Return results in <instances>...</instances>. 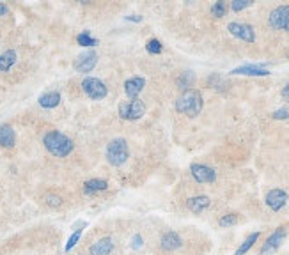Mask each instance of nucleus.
<instances>
[{
	"label": "nucleus",
	"instance_id": "obj_1",
	"mask_svg": "<svg viewBox=\"0 0 289 255\" xmlns=\"http://www.w3.org/2000/svg\"><path fill=\"white\" fill-rule=\"evenodd\" d=\"M43 144H44V147H46L48 153L54 154V156H57V158H66L68 154L73 153V149H75L73 140L61 131H48L43 138Z\"/></svg>",
	"mask_w": 289,
	"mask_h": 255
},
{
	"label": "nucleus",
	"instance_id": "obj_2",
	"mask_svg": "<svg viewBox=\"0 0 289 255\" xmlns=\"http://www.w3.org/2000/svg\"><path fill=\"white\" fill-rule=\"evenodd\" d=\"M202 94L195 89H188L176 99V110L187 117H197L202 112Z\"/></svg>",
	"mask_w": 289,
	"mask_h": 255
},
{
	"label": "nucleus",
	"instance_id": "obj_3",
	"mask_svg": "<svg viewBox=\"0 0 289 255\" xmlns=\"http://www.w3.org/2000/svg\"><path fill=\"white\" fill-rule=\"evenodd\" d=\"M129 158V149L124 138H114L107 146V161L114 167H123Z\"/></svg>",
	"mask_w": 289,
	"mask_h": 255
},
{
	"label": "nucleus",
	"instance_id": "obj_4",
	"mask_svg": "<svg viewBox=\"0 0 289 255\" xmlns=\"http://www.w3.org/2000/svg\"><path fill=\"white\" fill-rule=\"evenodd\" d=\"M144 114H146V105L139 98L119 105V117L124 121H139Z\"/></svg>",
	"mask_w": 289,
	"mask_h": 255
},
{
	"label": "nucleus",
	"instance_id": "obj_5",
	"mask_svg": "<svg viewBox=\"0 0 289 255\" xmlns=\"http://www.w3.org/2000/svg\"><path fill=\"white\" fill-rule=\"evenodd\" d=\"M82 91L89 96L91 99L98 101V99H103L107 94H109V87L101 82L99 78H94V76H87L82 82Z\"/></svg>",
	"mask_w": 289,
	"mask_h": 255
},
{
	"label": "nucleus",
	"instance_id": "obj_6",
	"mask_svg": "<svg viewBox=\"0 0 289 255\" xmlns=\"http://www.w3.org/2000/svg\"><path fill=\"white\" fill-rule=\"evenodd\" d=\"M268 23L275 31H289V6H279L270 13Z\"/></svg>",
	"mask_w": 289,
	"mask_h": 255
},
{
	"label": "nucleus",
	"instance_id": "obj_7",
	"mask_svg": "<svg viewBox=\"0 0 289 255\" xmlns=\"http://www.w3.org/2000/svg\"><path fill=\"white\" fill-rule=\"evenodd\" d=\"M227 31L231 32L234 38L242 39L245 43H254L255 41V31L252 25L248 23H240V21H231L227 25Z\"/></svg>",
	"mask_w": 289,
	"mask_h": 255
},
{
	"label": "nucleus",
	"instance_id": "obj_8",
	"mask_svg": "<svg viewBox=\"0 0 289 255\" xmlns=\"http://www.w3.org/2000/svg\"><path fill=\"white\" fill-rule=\"evenodd\" d=\"M190 172L197 183H215V179H217V172L211 167H207V165L192 163Z\"/></svg>",
	"mask_w": 289,
	"mask_h": 255
},
{
	"label": "nucleus",
	"instance_id": "obj_9",
	"mask_svg": "<svg viewBox=\"0 0 289 255\" xmlns=\"http://www.w3.org/2000/svg\"><path fill=\"white\" fill-rule=\"evenodd\" d=\"M284 238H286V231H284V227H279L268 239H266V243L262 245V248H261V255L275 253L277 250H279V246L284 243Z\"/></svg>",
	"mask_w": 289,
	"mask_h": 255
},
{
	"label": "nucleus",
	"instance_id": "obj_10",
	"mask_svg": "<svg viewBox=\"0 0 289 255\" xmlns=\"http://www.w3.org/2000/svg\"><path fill=\"white\" fill-rule=\"evenodd\" d=\"M98 64V55L96 51H85V53L78 55L75 61V69L78 73H91Z\"/></svg>",
	"mask_w": 289,
	"mask_h": 255
},
{
	"label": "nucleus",
	"instance_id": "obj_11",
	"mask_svg": "<svg viewBox=\"0 0 289 255\" xmlns=\"http://www.w3.org/2000/svg\"><path fill=\"white\" fill-rule=\"evenodd\" d=\"M287 202V193L284 190H270L268 195H266V206H268L272 211H280V209L286 206Z\"/></svg>",
	"mask_w": 289,
	"mask_h": 255
},
{
	"label": "nucleus",
	"instance_id": "obj_12",
	"mask_svg": "<svg viewBox=\"0 0 289 255\" xmlns=\"http://www.w3.org/2000/svg\"><path fill=\"white\" fill-rule=\"evenodd\" d=\"M231 75H245V76H268L270 71L262 64H245L232 69Z\"/></svg>",
	"mask_w": 289,
	"mask_h": 255
},
{
	"label": "nucleus",
	"instance_id": "obj_13",
	"mask_svg": "<svg viewBox=\"0 0 289 255\" xmlns=\"http://www.w3.org/2000/svg\"><path fill=\"white\" fill-rule=\"evenodd\" d=\"M146 87V80L142 76H133V78H128L124 82V92L128 98L137 99L139 94L142 92V89Z\"/></svg>",
	"mask_w": 289,
	"mask_h": 255
},
{
	"label": "nucleus",
	"instance_id": "obj_14",
	"mask_svg": "<svg viewBox=\"0 0 289 255\" xmlns=\"http://www.w3.org/2000/svg\"><path fill=\"white\" fill-rule=\"evenodd\" d=\"M160 243H162V248H164L165 252H174V250H177L181 245H183V241H181V236L177 234V232H174V231L165 232V234L162 236Z\"/></svg>",
	"mask_w": 289,
	"mask_h": 255
},
{
	"label": "nucleus",
	"instance_id": "obj_15",
	"mask_svg": "<svg viewBox=\"0 0 289 255\" xmlns=\"http://www.w3.org/2000/svg\"><path fill=\"white\" fill-rule=\"evenodd\" d=\"M209 204H211V199L207 197V195H197V197H192L187 201V208L195 214H199V213L204 211V209H207Z\"/></svg>",
	"mask_w": 289,
	"mask_h": 255
},
{
	"label": "nucleus",
	"instance_id": "obj_16",
	"mask_svg": "<svg viewBox=\"0 0 289 255\" xmlns=\"http://www.w3.org/2000/svg\"><path fill=\"white\" fill-rule=\"evenodd\" d=\"M112 250H114L112 238H101L99 241H96L94 245L89 248V253L91 255H110Z\"/></svg>",
	"mask_w": 289,
	"mask_h": 255
},
{
	"label": "nucleus",
	"instance_id": "obj_17",
	"mask_svg": "<svg viewBox=\"0 0 289 255\" xmlns=\"http://www.w3.org/2000/svg\"><path fill=\"white\" fill-rule=\"evenodd\" d=\"M16 144V133L9 124H2L0 126V146L2 147H14Z\"/></svg>",
	"mask_w": 289,
	"mask_h": 255
},
{
	"label": "nucleus",
	"instance_id": "obj_18",
	"mask_svg": "<svg viewBox=\"0 0 289 255\" xmlns=\"http://www.w3.org/2000/svg\"><path fill=\"white\" fill-rule=\"evenodd\" d=\"M109 188V183L103 179H89L84 183V193L85 195H94L98 191H103Z\"/></svg>",
	"mask_w": 289,
	"mask_h": 255
},
{
	"label": "nucleus",
	"instance_id": "obj_19",
	"mask_svg": "<svg viewBox=\"0 0 289 255\" xmlns=\"http://www.w3.org/2000/svg\"><path fill=\"white\" fill-rule=\"evenodd\" d=\"M59 103H61V92L57 91L46 92L39 98V106H43V108H55V106H59Z\"/></svg>",
	"mask_w": 289,
	"mask_h": 255
},
{
	"label": "nucleus",
	"instance_id": "obj_20",
	"mask_svg": "<svg viewBox=\"0 0 289 255\" xmlns=\"http://www.w3.org/2000/svg\"><path fill=\"white\" fill-rule=\"evenodd\" d=\"M16 59H18V55H16V51H14V50L4 51V53L0 55V71H2V73L9 71V69L16 64Z\"/></svg>",
	"mask_w": 289,
	"mask_h": 255
},
{
	"label": "nucleus",
	"instance_id": "obj_21",
	"mask_svg": "<svg viewBox=\"0 0 289 255\" xmlns=\"http://www.w3.org/2000/svg\"><path fill=\"white\" fill-rule=\"evenodd\" d=\"M259 239V232H252L250 236H248V238L245 239V241L242 243V246H240L238 250H236V253L234 255H245L248 250L252 248V246H254V243L257 241Z\"/></svg>",
	"mask_w": 289,
	"mask_h": 255
},
{
	"label": "nucleus",
	"instance_id": "obj_22",
	"mask_svg": "<svg viewBox=\"0 0 289 255\" xmlns=\"http://www.w3.org/2000/svg\"><path fill=\"white\" fill-rule=\"evenodd\" d=\"M84 227H87V221H82V223H80V227L75 229V232L71 234V238H69L68 243H66V252H69V250H71L73 246L80 241V238H82V232H84Z\"/></svg>",
	"mask_w": 289,
	"mask_h": 255
},
{
	"label": "nucleus",
	"instance_id": "obj_23",
	"mask_svg": "<svg viewBox=\"0 0 289 255\" xmlns=\"http://www.w3.org/2000/svg\"><path fill=\"white\" fill-rule=\"evenodd\" d=\"M76 41H78L80 46H96V44H98V39L92 38V36L89 34V31H84L82 34H78Z\"/></svg>",
	"mask_w": 289,
	"mask_h": 255
},
{
	"label": "nucleus",
	"instance_id": "obj_24",
	"mask_svg": "<svg viewBox=\"0 0 289 255\" xmlns=\"http://www.w3.org/2000/svg\"><path fill=\"white\" fill-rule=\"evenodd\" d=\"M218 223H220V227H232V225L238 223V214H234V213L224 214V216L218 220Z\"/></svg>",
	"mask_w": 289,
	"mask_h": 255
},
{
	"label": "nucleus",
	"instance_id": "obj_25",
	"mask_svg": "<svg viewBox=\"0 0 289 255\" xmlns=\"http://www.w3.org/2000/svg\"><path fill=\"white\" fill-rule=\"evenodd\" d=\"M225 13H227V4L225 2H215L213 6H211V14L217 18H222L225 16Z\"/></svg>",
	"mask_w": 289,
	"mask_h": 255
},
{
	"label": "nucleus",
	"instance_id": "obj_26",
	"mask_svg": "<svg viewBox=\"0 0 289 255\" xmlns=\"http://www.w3.org/2000/svg\"><path fill=\"white\" fill-rule=\"evenodd\" d=\"M194 78L195 76L192 75V71H185L183 75H181V78L177 80V85H179L181 89H187L188 91V87H190L192 82H194Z\"/></svg>",
	"mask_w": 289,
	"mask_h": 255
},
{
	"label": "nucleus",
	"instance_id": "obj_27",
	"mask_svg": "<svg viewBox=\"0 0 289 255\" xmlns=\"http://www.w3.org/2000/svg\"><path fill=\"white\" fill-rule=\"evenodd\" d=\"M146 50L149 51V53H153V55L162 53V43L158 41V39H149L147 44H146Z\"/></svg>",
	"mask_w": 289,
	"mask_h": 255
},
{
	"label": "nucleus",
	"instance_id": "obj_28",
	"mask_svg": "<svg viewBox=\"0 0 289 255\" xmlns=\"http://www.w3.org/2000/svg\"><path fill=\"white\" fill-rule=\"evenodd\" d=\"M252 6V0H234V2L231 4V7H232V11H243V9H247V7H250Z\"/></svg>",
	"mask_w": 289,
	"mask_h": 255
},
{
	"label": "nucleus",
	"instance_id": "obj_29",
	"mask_svg": "<svg viewBox=\"0 0 289 255\" xmlns=\"http://www.w3.org/2000/svg\"><path fill=\"white\" fill-rule=\"evenodd\" d=\"M46 204L50 206V208H59V206L62 204V199L59 197V195H46Z\"/></svg>",
	"mask_w": 289,
	"mask_h": 255
},
{
	"label": "nucleus",
	"instance_id": "obj_30",
	"mask_svg": "<svg viewBox=\"0 0 289 255\" xmlns=\"http://www.w3.org/2000/svg\"><path fill=\"white\" fill-rule=\"evenodd\" d=\"M272 117H273V119H277V121L289 119V108H279V110H275V112L272 114Z\"/></svg>",
	"mask_w": 289,
	"mask_h": 255
},
{
	"label": "nucleus",
	"instance_id": "obj_31",
	"mask_svg": "<svg viewBox=\"0 0 289 255\" xmlns=\"http://www.w3.org/2000/svg\"><path fill=\"white\" fill-rule=\"evenodd\" d=\"M142 246V236L140 234H137V236H133V239H132V248H140Z\"/></svg>",
	"mask_w": 289,
	"mask_h": 255
},
{
	"label": "nucleus",
	"instance_id": "obj_32",
	"mask_svg": "<svg viewBox=\"0 0 289 255\" xmlns=\"http://www.w3.org/2000/svg\"><path fill=\"white\" fill-rule=\"evenodd\" d=\"M282 98H284V101L289 103V82L286 83V87L282 89Z\"/></svg>",
	"mask_w": 289,
	"mask_h": 255
},
{
	"label": "nucleus",
	"instance_id": "obj_33",
	"mask_svg": "<svg viewBox=\"0 0 289 255\" xmlns=\"http://www.w3.org/2000/svg\"><path fill=\"white\" fill-rule=\"evenodd\" d=\"M7 13H9V7H7L6 4L0 2V16H6Z\"/></svg>",
	"mask_w": 289,
	"mask_h": 255
},
{
	"label": "nucleus",
	"instance_id": "obj_34",
	"mask_svg": "<svg viewBox=\"0 0 289 255\" xmlns=\"http://www.w3.org/2000/svg\"><path fill=\"white\" fill-rule=\"evenodd\" d=\"M126 20H129V21H140V20H142V16H128Z\"/></svg>",
	"mask_w": 289,
	"mask_h": 255
}]
</instances>
